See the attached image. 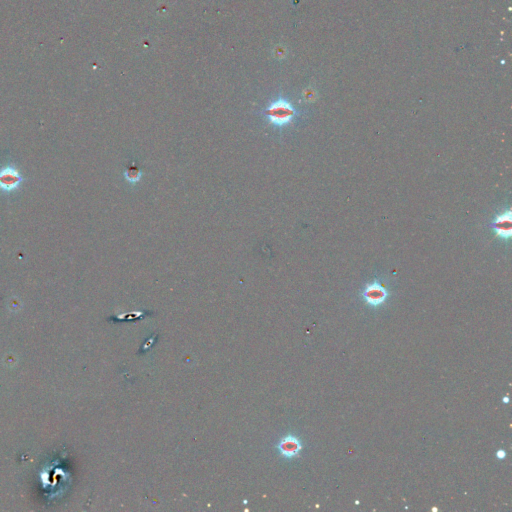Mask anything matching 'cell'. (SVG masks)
Instances as JSON below:
<instances>
[{"instance_id":"2","label":"cell","mask_w":512,"mask_h":512,"mask_svg":"<svg viewBox=\"0 0 512 512\" xmlns=\"http://www.w3.org/2000/svg\"><path fill=\"white\" fill-rule=\"evenodd\" d=\"M388 290L377 280L367 284L361 292L364 302L372 307L382 305L388 298Z\"/></svg>"},{"instance_id":"4","label":"cell","mask_w":512,"mask_h":512,"mask_svg":"<svg viewBox=\"0 0 512 512\" xmlns=\"http://www.w3.org/2000/svg\"><path fill=\"white\" fill-rule=\"evenodd\" d=\"M276 448L282 457L292 459L300 454V451L302 450V443L295 435L288 434L279 440Z\"/></svg>"},{"instance_id":"6","label":"cell","mask_w":512,"mask_h":512,"mask_svg":"<svg viewBox=\"0 0 512 512\" xmlns=\"http://www.w3.org/2000/svg\"><path fill=\"white\" fill-rule=\"evenodd\" d=\"M124 177H125L126 181H128L129 183L135 184L138 181H140V179L142 177V172L137 166L132 164V165L128 166V168L124 171Z\"/></svg>"},{"instance_id":"3","label":"cell","mask_w":512,"mask_h":512,"mask_svg":"<svg viewBox=\"0 0 512 512\" xmlns=\"http://www.w3.org/2000/svg\"><path fill=\"white\" fill-rule=\"evenodd\" d=\"M24 178L19 170L12 166L7 165L0 169V191L4 193H11L19 189Z\"/></svg>"},{"instance_id":"5","label":"cell","mask_w":512,"mask_h":512,"mask_svg":"<svg viewBox=\"0 0 512 512\" xmlns=\"http://www.w3.org/2000/svg\"><path fill=\"white\" fill-rule=\"evenodd\" d=\"M492 228L495 234L502 238L508 239L511 235V213L508 210L505 213L500 214L492 223Z\"/></svg>"},{"instance_id":"7","label":"cell","mask_w":512,"mask_h":512,"mask_svg":"<svg viewBox=\"0 0 512 512\" xmlns=\"http://www.w3.org/2000/svg\"><path fill=\"white\" fill-rule=\"evenodd\" d=\"M496 455H497V457H498V458L503 459V458H505V456H506V452H505L504 450L500 449V450H498V452H497V454H496Z\"/></svg>"},{"instance_id":"1","label":"cell","mask_w":512,"mask_h":512,"mask_svg":"<svg viewBox=\"0 0 512 512\" xmlns=\"http://www.w3.org/2000/svg\"><path fill=\"white\" fill-rule=\"evenodd\" d=\"M297 113L298 111L293 104L281 96L271 101L263 110L264 117L275 128H283L291 124Z\"/></svg>"}]
</instances>
